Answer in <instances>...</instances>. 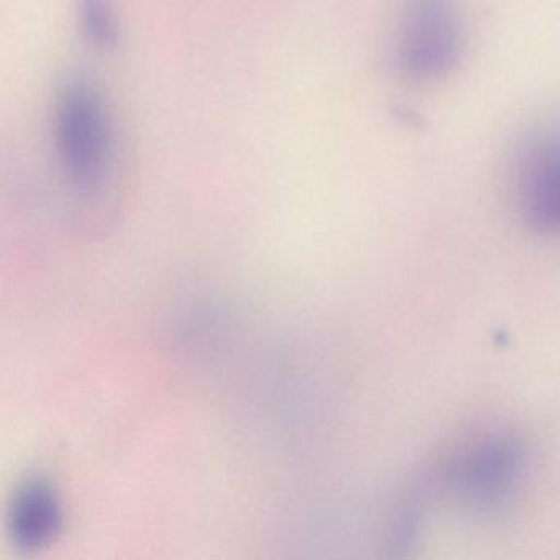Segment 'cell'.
Segmentation results:
<instances>
[{"instance_id":"2","label":"cell","mask_w":560,"mask_h":560,"mask_svg":"<svg viewBox=\"0 0 560 560\" xmlns=\"http://www.w3.org/2000/svg\"><path fill=\"white\" fill-rule=\"evenodd\" d=\"M527 475L523 439L493 429L462 445L445 467L444 485L455 503L478 516H497L513 506Z\"/></svg>"},{"instance_id":"4","label":"cell","mask_w":560,"mask_h":560,"mask_svg":"<svg viewBox=\"0 0 560 560\" xmlns=\"http://www.w3.org/2000/svg\"><path fill=\"white\" fill-rule=\"evenodd\" d=\"M513 173L524 221L534 231L560 234V127L527 137L517 149Z\"/></svg>"},{"instance_id":"1","label":"cell","mask_w":560,"mask_h":560,"mask_svg":"<svg viewBox=\"0 0 560 560\" xmlns=\"http://www.w3.org/2000/svg\"><path fill=\"white\" fill-rule=\"evenodd\" d=\"M54 156L58 172L78 195H96L109 182L116 160L113 117L91 81H67L55 101Z\"/></svg>"},{"instance_id":"6","label":"cell","mask_w":560,"mask_h":560,"mask_svg":"<svg viewBox=\"0 0 560 560\" xmlns=\"http://www.w3.org/2000/svg\"><path fill=\"white\" fill-rule=\"evenodd\" d=\"M78 21L88 44L97 50L116 47L119 28L109 0H78Z\"/></svg>"},{"instance_id":"5","label":"cell","mask_w":560,"mask_h":560,"mask_svg":"<svg viewBox=\"0 0 560 560\" xmlns=\"http://www.w3.org/2000/svg\"><path fill=\"white\" fill-rule=\"evenodd\" d=\"M61 501L57 490L42 478L25 481L11 500L8 527L22 549H37L50 542L61 529Z\"/></svg>"},{"instance_id":"3","label":"cell","mask_w":560,"mask_h":560,"mask_svg":"<svg viewBox=\"0 0 560 560\" xmlns=\"http://www.w3.org/2000/svg\"><path fill=\"white\" fill-rule=\"evenodd\" d=\"M465 48L457 0H401L393 65L402 80L431 84L451 77Z\"/></svg>"}]
</instances>
